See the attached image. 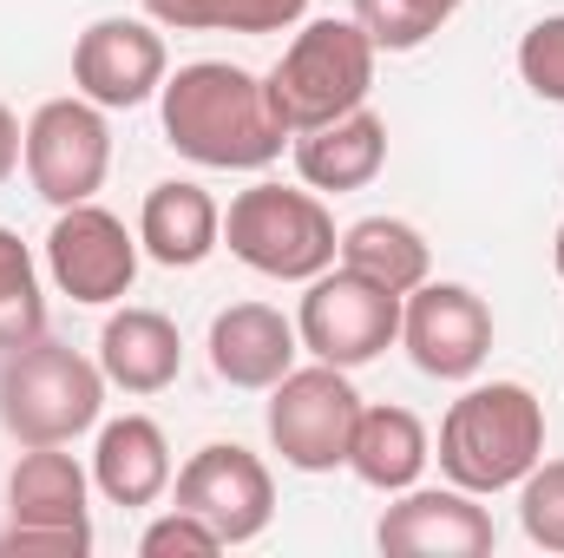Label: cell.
<instances>
[{"label":"cell","instance_id":"obj_28","mask_svg":"<svg viewBox=\"0 0 564 558\" xmlns=\"http://www.w3.org/2000/svg\"><path fill=\"white\" fill-rule=\"evenodd\" d=\"M20 144H26V132H20V119H13V112L0 106V184H7L13 171H20Z\"/></svg>","mask_w":564,"mask_h":558},{"label":"cell","instance_id":"obj_12","mask_svg":"<svg viewBox=\"0 0 564 558\" xmlns=\"http://www.w3.org/2000/svg\"><path fill=\"white\" fill-rule=\"evenodd\" d=\"M401 348L433 382H473L492 355V309L466 282H433L401 296Z\"/></svg>","mask_w":564,"mask_h":558},{"label":"cell","instance_id":"obj_22","mask_svg":"<svg viewBox=\"0 0 564 558\" xmlns=\"http://www.w3.org/2000/svg\"><path fill=\"white\" fill-rule=\"evenodd\" d=\"M164 33H289L308 20V0H139Z\"/></svg>","mask_w":564,"mask_h":558},{"label":"cell","instance_id":"obj_16","mask_svg":"<svg viewBox=\"0 0 564 558\" xmlns=\"http://www.w3.org/2000/svg\"><path fill=\"white\" fill-rule=\"evenodd\" d=\"M224 244V211L197 178H164L144 191L139 211V250L164 270H197Z\"/></svg>","mask_w":564,"mask_h":558},{"label":"cell","instance_id":"obj_11","mask_svg":"<svg viewBox=\"0 0 564 558\" xmlns=\"http://www.w3.org/2000/svg\"><path fill=\"white\" fill-rule=\"evenodd\" d=\"M139 257V230H126V217H112L106 204H66L46 230V277L86 309L132 296Z\"/></svg>","mask_w":564,"mask_h":558},{"label":"cell","instance_id":"obj_15","mask_svg":"<svg viewBox=\"0 0 564 558\" xmlns=\"http://www.w3.org/2000/svg\"><path fill=\"white\" fill-rule=\"evenodd\" d=\"M210 368H217V382H230V388H276L282 375L295 368V355H302V335H295V315H282L276 302H230V309H217L210 315Z\"/></svg>","mask_w":564,"mask_h":558},{"label":"cell","instance_id":"obj_7","mask_svg":"<svg viewBox=\"0 0 564 558\" xmlns=\"http://www.w3.org/2000/svg\"><path fill=\"white\" fill-rule=\"evenodd\" d=\"M295 335L315 362L335 368H368L375 355H388L401 342V296L368 282L348 264H328L322 277L302 282V309H295Z\"/></svg>","mask_w":564,"mask_h":558},{"label":"cell","instance_id":"obj_20","mask_svg":"<svg viewBox=\"0 0 564 558\" xmlns=\"http://www.w3.org/2000/svg\"><path fill=\"white\" fill-rule=\"evenodd\" d=\"M426 460H433V440H426V420L414 408H361L355 420V440H348V473L375 493H408L421 486Z\"/></svg>","mask_w":564,"mask_h":558},{"label":"cell","instance_id":"obj_18","mask_svg":"<svg viewBox=\"0 0 564 558\" xmlns=\"http://www.w3.org/2000/svg\"><path fill=\"white\" fill-rule=\"evenodd\" d=\"M99 368L126 395H164L184 375V335L164 309H119L99 329Z\"/></svg>","mask_w":564,"mask_h":558},{"label":"cell","instance_id":"obj_13","mask_svg":"<svg viewBox=\"0 0 564 558\" xmlns=\"http://www.w3.org/2000/svg\"><path fill=\"white\" fill-rule=\"evenodd\" d=\"M164 79H171V53H164L158 20L106 13L73 40V86L106 112H132L144 99H158Z\"/></svg>","mask_w":564,"mask_h":558},{"label":"cell","instance_id":"obj_26","mask_svg":"<svg viewBox=\"0 0 564 558\" xmlns=\"http://www.w3.org/2000/svg\"><path fill=\"white\" fill-rule=\"evenodd\" d=\"M519 79L545 106H564V13H545L539 26H525V40H519Z\"/></svg>","mask_w":564,"mask_h":558},{"label":"cell","instance_id":"obj_5","mask_svg":"<svg viewBox=\"0 0 564 558\" xmlns=\"http://www.w3.org/2000/svg\"><path fill=\"white\" fill-rule=\"evenodd\" d=\"M224 244L243 270L270 282H308L341 257V230H335V211L322 204V191H295L276 178L230 197Z\"/></svg>","mask_w":564,"mask_h":558},{"label":"cell","instance_id":"obj_4","mask_svg":"<svg viewBox=\"0 0 564 558\" xmlns=\"http://www.w3.org/2000/svg\"><path fill=\"white\" fill-rule=\"evenodd\" d=\"M375 60H381V46L361 33L355 13L348 20H302L295 40L282 46V60L263 79H270V99L289 119V132H315V126L368 106Z\"/></svg>","mask_w":564,"mask_h":558},{"label":"cell","instance_id":"obj_2","mask_svg":"<svg viewBox=\"0 0 564 558\" xmlns=\"http://www.w3.org/2000/svg\"><path fill=\"white\" fill-rule=\"evenodd\" d=\"M545 460V401L525 382H479L440 420V473L466 493H506Z\"/></svg>","mask_w":564,"mask_h":558},{"label":"cell","instance_id":"obj_1","mask_svg":"<svg viewBox=\"0 0 564 558\" xmlns=\"http://www.w3.org/2000/svg\"><path fill=\"white\" fill-rule=\"evenodd\" d=\"M164 144L204 171H263L295 139L270 99V79L230 60H191L158 86Z\"/></svg>","mask_w":564,"mask_h":558},{"label":"cell","instance_id":"obj_19","mask_svg":"<svg viewBox=\"0 0 564 558\" xmlns=\"http://www.w3.org/2000/svg\"><path fill=\"white\" fill-rule=\"evenodd\" d=\"M93 486L112 506H158L171 486V440L151 415H119L99 427L93 447Z\"/></svg>","mask_w":564,"mask_h":558},{"label":"cell","instance_id":"obj_17","mask_svg":"<svg viewBox=\"0 0 564 558\" xmlns=\"http://www.w3.org/2000/svg\"><path fill=\"white\" fill-rule=\"evenodd\" d=\"M289 151H295V171H302L308 191H335L341 197V191H361V184L381 178V164H388V119L355 106V112H341V119H328L315 132H295Z\"/></svg>","mask_w":564,"mask_h":558},{"label":"cell","instance_id":"obj_29","mask_svg":"<svg viewBox=\"0 0 564 558\" xmlns=\"http://www.w3.org/2000/svg\"><path fill=\"white\" fill-rule=\"evenodd\" d=\"M552 270H558V282H564V224H558V237H552Z\"/></svg>","mask_w":564,"mask_h":558},{"label":"cell","instance_id":"obj_14","mask_svg":"<svg viewBox=\"0 0 564 558\" xmlns=\"http://www.w3.org/2000/svg\"><path fill=\"white\" fill-rule=\"evenodd\" d=\"M375 546L388 558H486L499 546L492 513L466 486H408L375 526Z\"/></svg>","mask_w":564,"mask_h":558},{"label":"cell","instance_id":"obj_27","mask_svg":"<svg viewBox=\"0 0 564 558\" xmlns=\"http://www.w3.org/2000/svg\"><path fill=\"white\" fill-rule=\"evenodd\" d=\"M139 552L144 558H210V552H224V539H217L197 513L171 506L164 519H151V526L139 533Z\"/></svg>","mask_w":564,"mask_h":558},{"label":"cell","instance_id":"obj_25","mask_svg":"<svg viewBox=\"0 0 564 558\" xmlns=\"http://www.w3.org/2000/svg\"><path fill=\"white\" fill-rule=\"evenodd\" d=\"M519 526L539 552H564V460H539L519 480Z\"/></svg>","mask_w":564,"mask_h":558},{"label":"cell","instance_id":"obj_21","mask_svg":"<svg viewBox=\"0 0 564 558\" xmlns=\"http://www.w3.org/2000/svg\"><path fill=\"white\" fill-rule=\"evenodd\" d=\"M335 264L361 270L368 282H381L394 296H408V289H421L433 277V250H426V237L408 217H361V224H348Z\"/></svg>","mask_w":564,"mask_h":558},{"label":"cell","instance_id":"obj_8","mask_svg":"<svg viewBox=\"0 0 564 558\" xmlns=\"http://www.w3.org/2000/svg\"><path fill=\"white\" fill-rule=\"evenodd\" d=\"M361 408L368 401L355 395L348 368H335V362L289 368L270 388V447L295 473H335V466H348V440H355Z\"/></svg>","mask_w":564,"mask_h":558},{"label":"cell","instance_id":"obj_24","mask_svg":"<svg viewBox=\"0 0 564 558\" xmlns=\"http://www.w3.org/2000/svg\"><path fill=\"white\" fill-rule=\"evenodd\" d=\"M466 0H355V20L361 33L381 46V53H414L426 46Z\"/></svg>","mask_w":564,"mask_h":558},{"label":"cell","instance_id":"obj_9","mask_svg":"<svg viewBox=\"0 0 564 558\" xmlns=\"http://www.w3.org/2000/svg\"><path fill=\"white\" fill-rule=\"evenodd\" d=\"M20 164H26V184H33L53 211L93 204L99 184H106V171H112V126H106V106H93L86 93L46 99V106L26 119Z\"/></svg>","mask_w":564,"mask_h":558},{"label":"cell","instance_id":"obj_10","mask_svg":"<svg viewBox=\"0 0 564 558\" xmlns=\"http://www.w3.org/2000/svg\"><path fill=\"white\" fill-rule=\"evenodd\" d=\"M177 506L197 513L224 546H250L276 519V480H270L263 453H250L237 440H210L177 466Z\"/></svg>","mask_w":564,"mask_h":558},{"label":"cell","instance_id":"obj_3","mask_svg":"<svg viewBox=\"0 0 564 558\" xmlns=\"http://www.w3.org/2000/svg\"><path fill=\"white\" fill-rule=\"evenodd\" d=\"M106 368L79 355L73 342H26L0 355V427L20 447H73L106 415Z\"/></svg>","mask_w":564,"mask_h":558},{"label":"cell","instance_id":"obj_23","mask_svg":"<svg viewBox=\"0 0 564 558\" xmlns=\"http://www.w3.org/2000/svg\"><path fill=\"white\" fill-rule=\"evenodd\" d=\"M46 335V289H40V264L20 244V230L0 224V355L26 348Z\"/></svg>","mask_w":564,"mask_h":558},{"label":"cell","instance_id":"obj_6","mask_svg":"<svg viewBox=\"0 0 564 558\" xmlns=\"http://www.w3.org/2000/svg\"><path fill=\"white\" fill-rule=\"evenodd\" d=\"M93 473L66 447H26L7 473V513L0 552L20 558H86L93 552V513H86Z\"/></svg>","mask_w":564,"mask_h":558}]
</instances>
